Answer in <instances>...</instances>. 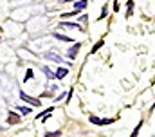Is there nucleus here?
<instances>
[{
    "instance_id": "obj_16",
    "label": "nucleus",
    "mask_w": 155,
    "mask_h": 137,
    "mask_svg": "<svg viewBox=\"0 0 155 137\" xmlns=\"http://www.w3.org/2000/svg\"><path fill=\"white\" fill-rule=\"evenodd\" d=\"M60 135H61V130H56V132H51V134H47L43 137H60Z\"/></svg>"
},
{
    "instance_id": "obj_8",
    "label": "nucleus",
    "mask_w": 155,
    "mask_h": 137,
    "mask_svg": "<svg viewBox=\"0 0 155 137\" xmlns=\"http://www.w3.org/2000/svg\"><path fill=\"white\" fill-rule=\"evenodd\" d=\"M54 38L60 40V42H74L72 38H69V36H65V34H60V33H54Z\"/></svg>"
},
{
    "instance_id": "obj_6",
    "label": "nucleus",
    "mask_w": 155,
    "mask_h": 137,
    "mask_svg": "<svg viewBox=\"0 0 155 137\" xmlns=\"http://www.w3.org/2000/svg\"><path fill=\"white\" fill-rule=\"evenodd\" d=\"M67 74H69V68H67V67H60L58 70H56V72H54V76H56L58 79H61V78H65Z\"/></svg>"
},
{
    "instance_id": "obj_18",
    "label": "nucleus",
    "mask_w": 155,
    "mask_h": 137,
    "mask_svg": "<svg viewBox=\"0 0 155 137\" xmlns=\"http://www.w3.org/2000/svg\"><path fill=\"white\" fill-rule=\"evenodd\" d=\"M114 11H119V2H117V0H114Z\"/></svg>"
},
{
    "instance_id": "obj_14",
    "label": "nucleus",
    "mask_w": 155,
    "mask_h": 137,
    "mask_svg": "<svg viewBox=\"0 0 155 137\" xmlns=\"http://www.w3.org/2000/svg\"><path fill=\"white\" fill-rule=\"evenodd\" d=\"M16 110L20 114H31V108H27V106H16Z\"/></svg>"
},
{
    "instance_id": "obj_12",
    "label": "nucleus",
    "mask_w": 155,
    "mask_h": 137,
    "mask_svg": "<svg viewBox=\"0 0 155 137\" xmlns=\"http://www.w3.org/2000/svg\"><path fill=\"white\" fill-rule=\"evenodd\" d=\"M101 45H103V40H99V42H97V43H96V45L92 47V51H90V54H96V52L99 51V47H101Z\"/></svg>"
},
{
    "instance_id": "obj_2",
    "label": "nucleus",
    "mask_w": 155,
    "mask_h": 137,
    "mask_svg": "<svg viewBox=\"0 0 155 137\" xmlns=\"http://www.w3.org/2000/svg\"><path fill=\"white\" fill-rule=\"evenodd\" d=\"M20 99H24L25 103H29V105H33V106H40V105H41V101H40V99H36V98H31V96H27L25 92H20Z\"/></svg>"
},
{
    "instance_id": "obj_17",
    "label": "nucleus",
    "mask_w": 155,
    "mask_h": 137,
    "mask_svg": "<svg viewBox=\"0 0 155 137\" xmlns=\"http://www.w3.org/2000/svg\"><path fill=\"white\" fill-rule=\"evenodd\" d=\"M31 78H33V70L29 68V70H27V74H25V81H27V79H31Z\"/></svg>"
},
{
    "instance_id": "obj_11",
    "label": "nucleus",
    "mask_w": 155,
    "mask_h": 137,
    "mask_svg": "<svg viewBox=\"0 0 155 137\" xmlns=\"http://www.w3.org/2000/svg\"><path fill=\"white\" fill-rule=\"evenodd\" d=\"M41 70H43V74H45V76L49 78V79H54V78H56V76H54V72H52V70H51L49 67H43Z\"/></svg>"
},
{
    "instance_id": "obj_9",
    "label": "nucleus",
    "mask_w": 155,
    "mask_h": 137,
    "mask_svg": "<svg viewBox=\"0 0 155 137\" xmlns=\"http://www.w3.org/2000/svg\"><path fill=\"white\" fill-rule=\"evenodd\" d=\"M87 4H88V0H78V2H74V9L79 11V9H83Z\"/></svg>"
},
{
    "instance_id": "obj_15",
    "label": "nucleus",
    "mask_w": 155,
    "mask_h": 137,
    "mask_svg": "<svg viewBox=\"0 0 155 137\" xmlns=\"http://www.w3.org/2000/svg\"><path fill=\"white\" fill-rule=\"evenodd\" d=\"M141 126H143V123H139L135 128H134V132H132V137H137V134H139V130H141Z\"/></svg>"
},
{
    "instance_id": "obj_1",
    "label": "nucleus",
    "mask_w": 155,
    "mask_h": 137,
    "mask_svg": "<svg viewBox=\"0 0 155 137\" xmlns=\"http://www.w3.org/2000/svg\"><path fill=\"white\" fill-rule=\"evenodd\" d=\"M88 121H90L92 125H96V126H103V125H112V123H114V119H99V117L94 115V114L88 117Z\"/></svg>"
},
{
    "instance_id": "obj_10",
    "label": "nucleus",
    "mask_w": 155,
    "mask_h": 137,
    "mask_svg": "<svg viewBox=\"0 0 155 137\" xmlns=\"http://www.w3.org/2000/svg\"><path fill=\"white\" fill-rule=\"evenodd\" d=\"M132 11H134V0H128V2H126V13H124V15H126V16H130V15H132Z\"/></svg>"
},
{
    "instance_id": "obj_3",
    "label": "nucleus",
    "mask_w": 155,
    "mask_h": 137,
    "mask_svg": "<svg viewBox=\"0 0 155 137\" xmlns=\"http://www.w3.org/2000/svg\"><path fill=\"white\" fill-rule=\"evenodd\" d=\"M79 47H81V43L78 42V43H74V45H72V47L67 51V58H69V60H74V58H76L78 51H79Z\"/></svg>"
},
{
    "instance_id": "obj_7",
    "label": "nucleus",
    "mask_w": 155,
    "mask_h": 137,
    "mask_svg": "<svg viewBox=\"0 0 155 137\" xmlns=\"http://www.w3.org/2000/svg\"><path fill=\"white\" fill-rule=\"evenodd\" d=\"M20 121V115H16L15 112H9V115H7V123L9 125H16Z\"/></svg>"
},
{
    "instance_id": "obj_13",
    "label": "nucleus",
    "mask_w": 155,
    "mask_h": 137,
    "mask_svg": "<svg viewBox=\"0 0 155 137\" xmlns=\"http://www.w3.org/2000/svg\"><path fill=\"white\" fill-rule=\"evenodd\" d=\"M107 15H108V5H103V9H101V15H99V20H103Z\"/></svg>"
},
{
    "instance_id": "obj_4",
    "label": "nucleus",
    "mask_w": 155,
    "mask_h": 137,
    "mask_svg": "<svg viewBox=\"0 0 155 137\" xmlns=\"http://www.w3.org/2000/svg\"><path fill=\"white\" fill-rule=\"evenodd\" d=\"M47 60H52V62H56V63H63V58L61 56H58V54H54V52H45L43 54Z\"/></svg>"
},
{
    "instance_id": "obj_5",
    "label": "nucleus",
    "mask_w": 155,
    "mask_h": 137,
    "mask_svg": "<svg viewBox=\"0 0 155 137\" xmlns=\"http://www.w3.org/2000/svg\"><path fill=\"white\" fill-rule=\"evenodd\" d=\"M60 27H63V29H83V27H79V24H76V22H61Z\"/></svg>"
}]
</instances>
